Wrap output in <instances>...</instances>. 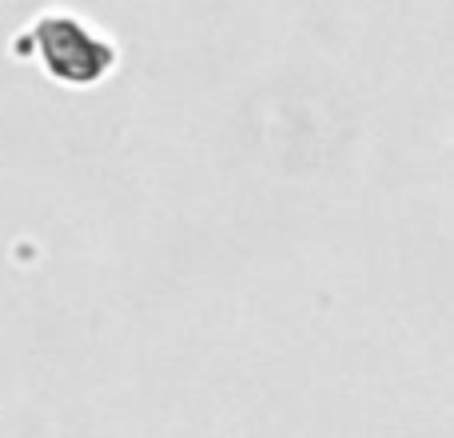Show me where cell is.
<instances>
[{
  "mask_svg": "<svg viewBox=\"0 0 454 438\" xmlns=\"http://www.w3.org/2000/svg\"><path fill=\"white\" fill-rule=\"evenodd\" d=\"M16 52L32 56L44 68V76L64 88H96L120 64V48L96 24L68 8H44L16 36Z\"/></svg>",
  "mask_w": 454,
  "mask_h": 438,
  "instance_id": "obj_1",
  "label": "cell"
}]
</instances>
